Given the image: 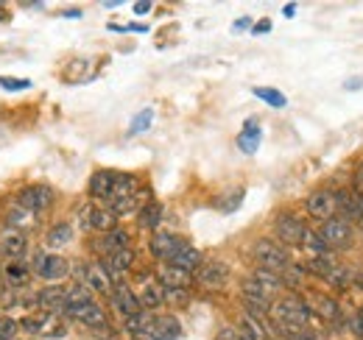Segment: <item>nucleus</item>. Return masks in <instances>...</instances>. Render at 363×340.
<instances>
[{
	"mask_svg": "<svg viewBox=\"0 0 363 340\" xmlns=\"http://www.w3.org/2000/svg\"><path fill=\"white\" fill-rule=\"evenodd\" d=\"M137 190V178L135 176H129V173H121V176H115V187H112V196H109V201L106 204H112V201H123V198H132Z\"/></svg>",
	"mask_w": 363,
	"mask_h": 340,
	"instance_id": "obj_22",
	"label": "nucleus"
},
{
	"mask_svg": "<svg viewBox=\"0 0 363 340\" xmlns=\"http://www.w3.org/2000/svg\"><path fill=\"white\" fill-rule=\"evenodd\" d=\"M308 273H313V276H318V279H330V273L338 268V262H335V256L333 254H327V256H311L305 265H302Z\"/></svg>",
	"mask_w": 363,
	"mask_h": 340,
	"instance_id": "obj_23",
	"label": "nucleus"
},
{
	"mask_svg": "<svg viewBox=\"0 0 363 340\" xmlns=\"http://www.w3.org/2000/svg\"><path fill=\"white\" fill-rule=\"evenodd\" d=\"M56 201V193L48 187V184H31V187H23L20 196H17V204H23L28 212L43 215L53 207Z\"/></svg>",
	"mask_w": 363,
	"mask_h": 340,
	"instance_id": "obj_7",
	"label": "nucleus"
},
{
	"mask_svg": "<svg viewBox=\"0 0 363 340\" xmlns=\"http://www.w3.org/2000/svg\"><path fill=\"white\" fill-rule=\"evenodd\" d=\"M229 265L221 259H204L199 268H196V282L204 288V290H221L227 288L229 282Z\"/></svg>",
	"mask_w": 363,
	"mask_h": 340,
	"instance_id": "obj_6",
	"label": "nucleus"
},
{
	"mask_svg": "<svg viewBox=\"0 0 363 340\" xmlns=\"http://www.w3.org/2000/svg\"><path fill=\"white\" fill-rule=\"evenodd\" d=\"M65 17H82V8H67Z\"/></svg>",
	"mask_w": 363,
	"mask_h": 340,
	"instance_id": "obj_41",
	"label": "nucleus"
},
{
	"mask_svg": "<svg viewBox=\"0 0 363 340\" xmlns=\"http://www.w3.org/2000/svg\"><path fill=\"white\" fill-rule=\"evenodd\" d=\"M151 6H154V3H148V0L135 3V14H140V17H143V14H148V11H151Z\"/></svg>",
	"mask_w": 363,
	"mask_h": 340,
	"instance_id": "obj_39",
	"label": "nucleus"
},
{
	"mask_svg": "<svg viewBox=\"0 0 363 340\" xmlns=\"http://www.w3.org/2000/svg\"><path fill=\"white\" fill-rule=\"evenodd\" d=\"M20 329V321H14L11 315H0V340H14Z\"/></svg>",
	"mask_w": 363,
	"mask_h": 340,
	"instance_id": "obj_32",
	"label": "nucleus"
},
{
	"mask_svg": "<svg viewBox=\"0 0 363 340\" xmlns=\"http://www.w3.org/2000/svg\"><path fill=\"white\" fill-rule=\"evenodd\" d=\"M101 249L106 251V256L121 251V249H129V232L126 229H112L101 237Z\"/></svg>",
	"mask_w": 363,
	"mask_h": 340,
	"instance_id": "obj_26",
	"label": "nucleus"
},
{
	"mask_svg": "<svg viewBox=\"0 0 363 340\" xmlns=\"http://www.w3.org/2000/svg\"><path fill=\"white\" fill-rule=\"evenodd\" d=\"M313 307L321 312V318H338V304L327 296H313Z\"/></svg>",
	"mask_w": 363,
	"mask_h": 340,
	"instance_id": "obj_31",
	"label": "nucleus"
},
{
	"mask_svg": "<svg viewBox=\"0 0 363 340\" xmlns=\"http://www.w3.org/2000/svg\"><path fill=\"white\" fill-rule=\"evenodd\" d=\"M115 176H118V173H112V170H95L90 178L92 198H98V201H109L112 187H115Z\"/></svg>",
	"mask_w": 363,
	"mask_h": 340,
	"instance_id": "obj_19",
	"label": "nucleus"
},
{
	"mask_svg": "<svg viewBox=\"0 0 363 340\" xmlns=\"http://www.w3.org/2000/svg\"><path fill=\"white\" fill-rule=\"evenodd\" d=\"M182 335L179 318L174 315H154L148 327V340H177Z\"/></svg>",
	"mask_w": 363,
	"mask_h": 340,
	"instance_id": "obj_14",
	"label": "nucleus"
},
{
	"mask_svg": "<svg viewBox=\"0 0 363 340\" xmlns=\"http://www.w3.org/2000/svg\"><path fill=\"white\" fill-rule=\"evenodd\" d=\"M31 273L45 279L50 285H59V279H67L70 273V262L59 254H48V251H37L31 256Z\"/></svg>",
	"mask_w": 363,
	"mask_h": 340,
	"instance_id": "obj_3",
	"label": "nucleus"
},
{
	"mask_svg": "<svg viewBox=\"0 0 363 340\" xmlns=\"http://www.w3.org/2000/svg\"><path fill=\"white\" fill-rule=\"evenodd\" d=\"M305 223L296 217L294 212H279L274 220V234L279 246H302L305 240Z\"/></svg>",
	"mask_w": 363,
	"mask_h": 340,
	"instance_id": "obj_5",
	"label": "nucleus"
},
{
	"mask_svg": "<svg viewBox=\"0 0 363 340\" xmlns=\"http://www.w3.org/2000/svg\"><path fill=\"white\" fill-rule=\"evenodd\" d=\"M252 256H255L257 268L272 271V273H279V276H282V273H285V268L291 265L288 249H285V246H279V243L272 240V237L257 240V243H255V249H252Z\"/></svg>",
	"mask_w": 363,
	"mask_h": 340,
	"instance_id": "obj_2",
	"label": "nucleus"
},
{
	"mask_svg": "<svg viewBox=\"0 0 363 340\" xmlns=\"http://www.w3.org/2000/svg\"><path fill=\"white\" fill-rule=\"evenodd\" d=\"M272 31V20H260V23H255V28H252V34H269Z\"/></svg>",
	"mask_w": 363,
	"mask_h": 340,
	"instance_id": "obj_37",
	"label": "nucleus"
},
{
	"mask_svg": "<svg viewBox=\"0 0 363 340\" xmlns=\"http://www.w3.org/2000/svg\"><path fill=\"white\" fill-rule=\"evenodd\" d=\"M90 226L95 232H112L118 229V215L112 212L109 207H92V217H90Z\"/></svg>",
	"mask_w": 363,
	"mask_h": 340,
	"instance_id": "obj_25",
	"label": "nucleus"
},
{
	"mask_svg": "<svg viewBox=\"0 0 363 340\" xmlns=\"http://www.w3.org/2000/svg\"><path fill=\"white\" fill-rule=\"evenodd\" d=\"M204 262V256H201V251L199 249H193V246H182L177 254L168 259V265H174V268H182V271H187V273H193L199 265Z\"/></svg>",
	"mask_w": 363,
	"mask_h": 340,
	"instance_id": "obj_20",
	"label": "nucleus"
},
{
	"mask_svg": "<svg viewBox=\"0 0 363 340\" xmlns=\"http://www.w3.org/2000/svg\"><path fill=\"white\" fill-rule=\"evenodd\" d=\"M318 237L324 240V246H327L330 251H344V249H350V246L355 243V232H352V226H350L344 217H338V215L321 223Z\"/></svg>",
	"mask_w": 363,
	"mask_h": 340,
	"instance_id": "obj_4",
	"label": "nucleus"
},
{
	"mask_svg": "<svg viewBox=\"0 0 363 340\" xmlns=\"http://www.w3.org/2000/svg\"><path fill=\"white\" fill-rule=\"evenodd\" d=\"M3 276H6V285H9L11 290H20V288L28 285V279H31L34 273H31V268L20 259V262H9L6 271H3Z\"/></svg>",
	"mask_w": 363,
	"mask_h": 340,
	"instance_id": "obj_21",
	"label": "nucleus"
},
{
	"mask_svg": "<svg viewBox=\"0 0 363 340\" xmlns=\"http://www.w3.org/2000/svg\"><path fill=\"white\" fill-rule=\"evenodd\" d=\"M257 142H260V126H257V120H246V126H243L240 137H238L240 151L255 154V151H257Z\"/></svg>",
	"mask_w": 363,
	"mask_h": 340,
	"instance_id": "obj_27",
	"label": "nucleus"
},
{
	"mask_svg": "<svg viewBox=\"0 0 363 340\" xmlns=\"http://www.w3.org/2000/svg\"><path fill=\"white\" fill-rule=\"evenodd\" d=\"M160 220H162V207L160 204H145L140 210V226L143 229H157Z\"/></svg>",
	"mask_w": 363,
	"mask_h": 340,
	"instance_id": "obj_28",
	"label": "nucleus"
},
{
	"mask_svg": "<svg viewBox=\"0 0 363 340\" xmlns=\"http://www.w3.org/2000/svg\"><path fill=\"white\" fill-rule=\"evenodd\" d=\"M193 282V273L182 271V268H174V265H162L160 271V285L168 288V290H187Z\"/></svg>",
	"mask_w": 363,
	"mask_h": 340,
	"instance_id": "obj_18",
	"label": "nucleus"
},
{
	"mask_svg": "<svg viewBox=\"0 0 363 340\" xmlns=\"http://www.w3.org/2000/svg\"><path fill=\"white\" fill-rule=\"evenodd\" d=\"M140 298V307L145 310V312H157L162 304H165V288L160 285V279H148L145 285H143V290L137 293Z\"/></svg>",
	"mask_w": 363,
	"mask_h": 340,
	"instance_id": "obj_16",
	"label": "nucleus"
},
{
	"mask_svg": "<svg viewBox=\"0 0 363 340\" xmlns=\"http://www.w3.org/2000/svg\"><path fill=\"white\" fill-rule=\"evenodd\" d=\"M272 321L274 329L279 332L282 340H299L302 332H308V318H311V307L299 296L288 293L279 301H272Z\"/></svg>",
	"mask_w": 363,
	"mask_h": 340,
	"instance_id": "obj_1",
	"label": "nucleus"
},
{
	"mask_svg": "<svg viewBox=\"0 0 363 340\" xmlns=\"http://www.w3.org/2000/svg\"><path fill=\"white\" fill-rule=\"evenodd\" d=\"M31 81L28 79H9V76H0V89H6V92H23V89H28Z\"/></svg>",
	"mask_w": 363,
	"mask_h": 340,
	"instance_id": "obj_34",
	"label": "nucleus"
},
{
	"mask_svg": "<svg viewBox=\"0 0 363 340\" xmlns=\"http://www.w3.org/2000/svg\"><path fill=\"white\" fill-rule=\"evenodd\" d=\"M255 95L257 98H263L269 106H277V109H282L288 101H285V95L279 92V89H272V86H255Z\"/></svg>",
	"mask_w": 363,
	"mask_h": 340,
	"instance_id": "obj_30",
	"label": "nucleus"
},
{
	"mask_svg": "<svg viewBox=\"0 0 363 340\" xmlns=\"http://www.w3.org/2000/svg\"><path fill=\"white\" fill-rule=\"evenodd\" d=\"M269 340H282V338H269Z\"/></svg>",
	"mask_w": 363,
	"mask_h": 340,
	"instance_id": "obj_44",
	"label": "nucleus"
},
{
	"mask_svg": "<svg viewBox=\"0 0 363 340\" xmlns=\"http://www.w3.org/2000/svg\"><path fill=\"white\" fill-rule=\"evenodd\" d=\"M28 251V237L23 234V229H6L0 234V254L9 256V262H20Z\"/></svg>",
	"mask_w": 363,
	"mask_h": 340,
	"instance_id": "obj_12",
	"label": "nucleus"
},
{
	"mask_svg": "<svg viewBox=\"0 0 363 340\" xmlns=\"http://www.w3.org/2000/svg\"><path fill=\"white\" fill-rule=\"evenodd\" d=\"M79 282L87 285L92 293H101V296H112V288H115V279L109 276V271L104 268V262H87L79 268Z\"/></svg>",
	"mask_w": 363,
	"mask_h": 340,
	"instance_id": "obj_8",
	"label": "nucleus"
},
{
	"mask_svg": "<svg viewBox=\"0 0 363 340\" xmlns=\"http://www.w3.org/2000/svg\"><path fill=\"white\" fill-rule=\"evenodd\" d=\"M165 301H171V304H187V290H168L165 288Z\"/></svg>",
	"mask_w": 363,
	"mask_h": 340,
	"instance_id": "obj_36",
	"label": "nucleus"
},
{
	"mask_svg": "<svg viewBox=\"0 0 363 340\" xmlns=\"http://www.w3.org/2000/svg\"><path fill=\"white\" fill-rule=\"evenodd\" d=\"M31 340H34V338H31Z\"/></svg>",
	"mask_w": 363,
	"mask_h": 340,
	"instance_id": "obj_45",
	"label": "nucleus"
},
{
	"mask_svg": "<svg viewBox=\"0 0 363 340\" xmlns=\"http://www.w3.org/2000/svg\"><path fill=\"white\" fill-rule=\"evenodd\" d=\"M37 304L43 307V312H56V310H65L67 307V288L59 282V285H48L40 293H34Z\"/></svg>",
	"mask_w": 363,
	"mask_h": 340,
	"instance_id": "obj_15",
	"label": "nucleus"
},
{
	"mask_svg": "<svg viewBox=\"0 0 363 340\" xmlns=\"http://www.w3.org/2000/svg\"><path fill=\"white\" fill-rule=\"evenodd\" d=\"M305 210H308V215L313 220H321V223L330 220V217H335V212H338L335 193H330V190H313L308 196V201H305Z\"/></svg>",
	"mask_w": 363,
	"mask_h": 340,
	"instance_id": "obj_10",
	"label": "nucleus"
},
{
	"mask_svg": "<svg viewBox=\"0 0 363 340\" xmlns=\"http://www.w3.org/2000/svg\"><path fill=\"white\" fill-rule=\"evenodd\" d=\"M132 265H135V251H132V249H121V251H115V254H109L104 259V268L109 271V276H112L115 282H123L121 276H123Z\"/></svg>",
	"mask_w": 363,
	"mask_h": 340,
	"instance_id": "obj_17",
	"label": "nucleus"
},
{
	"mask_svg": "<svg viewBox=\"0 0 363 340\" xmlns=\"http://www.w3.org/2000/svg\"><path fill=\"white\" fill-rule=\"evenodd\" d=\"M151 120H154V112H151V109H143V112L137 115L135 120H132V126H129V134H140V131H145V128L151 126Z\"/></svg>",
	"mask_w": 363,
	"mask_h": 340,
	"instance_id": "obj_33",
	"label": "nucleus"
},
{
	"mask_svg": "<svg viewBox=\"0 0 363 340\" xmlns=\"http://www.w3.org/2000/svg\"><path fill=\"white\" fill-rule=\"evenodd\" d=\"M65 315H67V318H73V321H79V324H84V327H90V329H104V327L109 324V321H106L104 307H101V304H95V301L65 307Z\"/></svg>",
	"mask_w": 363,
	"mask_h": 340,
	"instance_id": "obj_9",
	"label": "nucleus"
},
{
	"mask_svg": "<svg viewBox=\"0 0 363 340\" xmlns=\"http://www.w3.org/2000/svg\"><path fill=\"white\" fill-rule=\"evenodd\" d=\"M246 26H249V20H238V23H235V31H240V28H246Z\"/></svg>",
	"mask_w": 363,
	"mask_h": 340,
	"instance_id": "obj_42",
	"label": "nucleus"
},
{
	"mask_svg": "<svg viewBox=\"0 0 363 340\" xmlns=\"http://www.w3.org/2000/svg\"><path fill=\"white\" fill-rule=\"evenodd\" d=\"M358 285H361V288H363V273H361V279H358Z\"/></svg>",
	"mask_w": 363,
	"mask_h": 340,
	"instance_id": "obj_43",
	"label": "nucleus"
},
{
	"mask_svg": "<svg viewBox=\"0 0 363 340\" xmlns=\"http://www.w3.org/2000/svg\"><path fill=\"white\" fill-rule=\"evenodd\" d=\"M182 246H184V240H182L179 234H174V232H154L151 234V243H148L151 254L157 256L160 262H168Z\"/></svg>",
	"mask_w": 363,
	"mask_h": 340,
	"instance_id": "obj_11",
	"label": "nucleus"
},
{
	"mask_svg": "<svg viewBox=\"0 0 363 340\" xmlns=\"http://www.w3.org/2000/svg\"><path fill=\"white\" fill-rule=\"evenodd\" d=\"M355 193L363 196V159H361V165H358V170H355Z\"/></svg>",
	"mask_w": 363,
	"mask_h": 340,
	"instance_id": "obj_38",
	"label": "nucleus"
},
{
	"mask_svg": "<svg viewBox=\"0 0 363 340\" xmlns=\"http://www.w3.org/2000/svg\"><path fill=\"white\" fill-rule=\"evenodd\" d=\"M112 301H115V307H118V312H121L123 318H132L137 312H143L140 298H137V293L126 282H115V288H112Z\"/></svg>",
	"mask_w": 363,
	"mask_h": 340,
	"instance_id": "obj_13",
	"label": "nucleus"
},
{
	"mask_svg": "<svg viewBox=\"0 0 363 340\" xmlns=\"http://www.w3.org/2000/svg\"><path fill=\"white\" fill-rule=\"evenodd\" d=\"M240 201H243V190H235V196H229L227 201H224V204H218V207H221L224 212H232V210H235Z\"/></svg>",
	"mask_w": 363,
	"mask_h": 340,
	"instance_id": "obj_35",
	"label": "nucleus"
},
{
	"mask_svg": "<svg viewBox=\"0 0 363 340\" xmlns=\"http://www.w3.org/2000/svg\"><path fill=\"white\" fill-rule=\"evenodd\" d=\"M6 220L11 223V229H17V226H28V223H34V212H28L23 204H14V207L6 212Z\"/></svg>",
	"mask_w": 363,
	"mask_h": 340,
	"instance_id": "obj_29",
	"label": "nucleus"
},
{
	"mask_svg": "<svg viewBox=\"0 0 363 340\" xmlns=\"http://www.w3.org/2000/svg\"><path fill=\"white\" fill-rule=\"evenodd\" d=\"M282 14H285V17H294V14H296V6H294V3H288V6L282 8Z\"/></svg>",
	"mask_w": 363,
	"mask_h": 340,
	"instance_id": "obj_40",
	"label": "nucleus"
},
{
	"mask_svg": "<svg viewBox=\"0 0 363 340\" xmlns=\"http://www.w3.org/2000/svg\"><path fill=\"white\" fill-rule=\"evenodd\" d=\"M70 240H73V226L65 223V220H62V223H53L45 234L48 249H62V246H67Z\"/></svg>",
	"mask_w": 363,
	"mask_h": 340,
	"instance_id": "obj_24",
	"label": "nucleus"
}]
</instances>
